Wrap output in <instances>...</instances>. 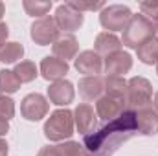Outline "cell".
I'll return each instance as SVG.
<instances>
[{
  "label": "cell",
  "mask_w": 158,
  "mask_h": 156,
  "mask_svg": "<svg viewBox=\"0 0 158 156\" xmlns=\"http://www.w3.org/2000/svg\"><path fill=\"white\" fill-rule=\"evenodd\" d=\"M79 96L85 101H98L103 94V77H83L79 81Z\"/></svg>",
  "instance_id": "18"
},
{
  "label": "cell",
  "mask_w": 158,
  "mask_h": 156,
  "mask_svg": "<svg viewBox=\"0 0 158 156\" xmlns=\"http://www.w3.org/2000/svg\"><path fill=\"white\" fill-rule=\"evenodd\" d=\"M7 151H9V147H7V142L0 140V156H7Z\"/></svg>",
  "instance_id": "32"
},
{
  "label": "cell",
  "mask_w": 158,
  "mask_h": 156,
  "mask_svg": "<svg viewBox=\"0 0 158 156\" xmlns=\"http://www.w3.org/2000/svg\"><path fill=\"white\" fill-rule=\"evenodd\" d=\"M155 33H156V28H155V24L147 17H143L142 13L140 15H132L129 24H127V28L123 30L121 44L127 46V48L138 50L143 42L153 39Z\"/></svg>",
  "instance_id": "2"
},
{
  "label": "cell",
  "mask_w": 158,
  "mask_h": 156,
  "mask_svg": "<svg viewBox=\"0 0 158 156\" xmlns=\"http://www.w3.org/2000/svg\"><path fill=\"white\" fill-rule=\"evenodd\" d=\"M13 74L19 77L20 83H31L33 79L39 76V70H37L35 63H31V61H20V63L15 64Z\"/></svg>",
  "instance_id": "22"
},
{
  "label": "cell",
  "mask_w": 158,
  "mask_h": 156,
  "mask_svg": "<svg viewBox=\"0 0 158 156\" xmlns=\"http://www.w3.org/2000/svg\"><path fill=\"white\" fill-rule=\"evenodd\" d=\"M30 37L35 44L39 46H48V44H53L55 40L61 37V30L57 28V22L53 17L46 15L42 18H37L31 28H30Z\"/></svg>",
  "instance_id": "6"
},
{
  "label": "cell",
  "mask_w": 158,
  "mask_h": 156,
  "mask_svg": "<svg viewBox=\"0 0 158 156\" xmlns=\"http://www.w3.org/2000/svg\"><path fill=\"white\" fill-rule=\"evenodd\" d=\"M127 110V105L125 101L116 99V97H110V96H101L98 101H96V116L103 121H112L119 117L123 112Z\"/></svg>",
  "instance_id": "10"
},
{
  "label": "cell",
  "mask_w": 158,
  "mask_h": 156,
  "mask_svg": "<svg viewBox=\"0 0 158 156\" xmlns=\"http://www.w3.org/2000/svg\"><path fill=\"white\" fill-rule=\"evenodd\" d=\"M37 156H63V154H61V151L57 149V145H46V147H42L39 151Z\"/></svg>",
  "instance_id": "29"
},
{
  "label": "cell",
  "mask_w": 158,
  "mask_h": 156,
  "mask_svg": "<svg viewBox=\"0 0 158 156\" xmlns=\"http://www.w3.org/2000/svg\"><path fill=\"white\" fill-rule=\"evenodd\" d=\"M7 130H9V121H4V119H0V136L7 134Z\"/></svg>",
  "instance_id": "31"
},
{
  "label": "cell",
  "mask_w": 158,
  "mask_h": 156,
  "mask_svg": "<svg viewBox=\"0 0 158 156\" xmlns=\"http://www.w3.org/2000/svg\"><path fill=\"white\" fill-rule=\"evenodd\" d=\"M52 51L53 57L68 63L70 59H76L79 51V42L74 35H61L59 39L52 44Z\"/></svg>",
  "instance_id": "15"
},
{
  "label": "cell",
  "mask_w": 158,
  "mask_h": 156,
  "mask_svg": "<svg viewBox=\"0 0 158 156\" xmlns=\"http://www.w3.org/2000/svg\"><path fill=\"white\" fill-rule=\"evenodd\" d=\"M151 101H153V84L147 79L136 76L127 81V94H125L127 110H138L149 107Z\"/></svg>",
  "instance_id": "4"
},
{
  "label": "cell",
  "mask_w": 158,
  "mask_h": 156,
  "mask_svg": "<svg viewBox=\"0 0 158 156\" xmlns=\"http://www.w3.org/2000/svg\"><path fill=\"white\" fill-rule=\"evenodd\" d=\"M74 66L85 77H96L103 70V59L94 50H85L74 59Z\"/></svg>",
  "instance_id": "9"
},
{
  "label": "cell",
  "mask_w": 158,
  "mask_h": 156,
  "mask_svg": "<svg viewBox=\"0 0 158 156\" xmlns=\"http://www.w3.org/2000/svg\"><path fill=\"white\" fill-rule=\"evenodd\" d=\"M153 24H155V28H156V31H158V18L155 20V22H153Z\"/></svg>",
  "instance_id": "35"
},
{
  "label": "cell",
  "mask_w": 158,
  "mask_h": 156,
  "mask_svg": "<svg viewBox=\"0 0 158 156\" xmlns=\"http://www.w3.org/2000/svg\"><path fill=\"white\" fill-rule=\"evenodd\" d=\"M7 35H9V28H7V24L0 22V46H4V44H6Z\"/></svg>",
  "instance_id": "30"
},
{
  "label": "cell",
  "mask_w": 158,
  "mask_h": 156,
  "mask_svg": "<svg viewBox=\"0 0 158 156\" xmlns=\"http://www.w3.org/2000/svg\"><path fill=\"white\" fill-rule=\"evenodd\" d=\"M50 110V103L42 94H28L22 101H20V114L28 121H39L42 117H46Z\"/></svg>",
  "instance_id": "7"
},
{
  "label": "cell",
  "mask_w": 158,
  "mask_h": 156,
  "mask_svg": "<svg viewBox=\"0 0 158 156\" xmlns=\"http://www.w3.org/2000/svg\"><path fill=\"white\" fill-rule=\"evenodd\" d=\"M103 92L105 96L116 97L125 101V94H127V81L123 77H114V76H107L103 79Z\"/></svg>",
  "instance_id": "19"
},
{
  "label": "cell",
  "mask_w": 158,
  "mask_h": 156,
  "mask_svg": "<svg viewBox=\"0 0 158 156\" xmlns=\"http://www.w3.org/2000/svg\"><path fill=\"white\" fill-rule=\"evenodd\" d=\"M74 9H77L79 13L83 11H96V9H103L105 2H83V0H70L68 2Z\"/></svg>",
  "instance_id": "27"
},
{
  "label": "cell",
  "mask_w": 158,
  "mask_h": 156,
  "mask_svg": "<svg viewBox=\"0 0 158 156\" xmlns=\"http://www.w3.org/2000/svg\"><path fill=\"white\" fill-rule=\"evenodd\" d=\"M136 114V123H138V130L143 136H155L158 132V112L153 107H143L134 110Z\"/></svg>",
  "instance_id": "16"
},
{
  "label": "cell",
  "mask_w": 158,
  "mask_h": 156,
  "mask_svg": "<svg viewBox=\"0 0 158 156\" xmlns=\"http://www.w3.org/2000/svg\"><path fill=\"white\" fill-rule=\"evenodd\" d=\"M20 84L22 83L13 74V70H0V94H15Z\"/></svg>",
  "instance_id": "23"
},
{
  "label": "cell",
  "mask_w": 158,
  "mask_h": 156,
  "mask_svg": "<svg viewBox=\"0 0 158 156\" xmlns=\"http://www.w3.org/2000/svg\"><path fill=\"white\" fill-rule=\"evenodd\" d=\"M153 109L158 112V92L155 94V99H153Z\"/></svg>",
  "instance_id": "33"
},
{
  "label": "cell",
  "mask_w": 158,
  "mask_h": 156,
  "mask_svg": "<svg viewBox=\"0 0 158 156\" xmlns=\"http://www.w3.org/2000/svg\"><path fill=\"white\" fill-rule=\"evenodd\" d=\"M68 70H70L68 63H64V61H61L57 57H50L48 55V57H44L40 61V76L46 81H52V83L61 81L68 74Z\"/></svg>",
  "instance_id": "14"
},
{
  "label": "cell",
  "mask_w": 158,
  "mask_h": 156,
  "mask_svg": "<svg viewBox=\"0 0 158 156\" xmlns=\"http://www.w3.org/2000/svg\"><path fill=\"white\" fill-rule=\"evenodd\" d=\"M103 68L107 76H114V77H121L123 74H127L132 68V57L127 51H116L109 57H105L103 61Z\"/></svg>",
  "instance_id": "13"
},
{
  "label": "cell",
  "mask_w": 158,
  "mask_h": 156,
  "mask_svg": "<svg viewBox=\"0 0 158 156\" xmlns=\"http://www.w3.org/2000/svg\"><path fill=\"white\" fill-rule=\"evenodd\" d=\"M24 57V46L20 42H6L0 46V61L4 64H13L19 63Z\"/></svg>",
  "instance_id": "21"
},
{
  "label": "cell",
  "mask_w": 158,
  "mask_h": 156,
  "mask_svg": "<svg viewBox=\"0 0 158 156\" xmlns=\"http://www.w3.org/2000/svg\"><path fill=\"white\" fill-rule=\"evenodd\" d=\"M74 127H76L74 112L68 109H59V110L52 112L50 117L46 119L42 132L50 142H63V140L72 138Z\"/></svg>",
  "instance_id": "3"
},
{
  "label": "cell",
  "mask_w": 158,
  "mask_h": 156,
  "mask_svg": "<svg viewBox=\"0 0 158 156\" xmlns=\"http://www.w3.org/2000/svg\"><path fill=\"white\" fill-rule=\"evenodd\" d=\"M13 116H15V101L9 96L0 94V119L9 121Z\"/></svg>",
  "instance_id": "26"
},
{
  "label": "cell",
  "mask_w": 158,
  "mask_h": 156,
  "mask_svg": "<svg viewBox=\"0 0 158 156\" xmlns=\"http://www.w3.org/2000/svg\"><path fill=\"white\" fill-rule=\"evenodd\" d=\"M74 123H76V129L79 134L88 136L98 127V116L88 103H79L74 110Z\"/></svg>",
  "instance_id": "11"
},
{
  "label": "cell",
  "mask_w": 158,
  "mask_h": 156,
  "mask_svg": "<svg viewBox=\"0 0 158 156\" xmlns=\"http://www.w3.org/2000/svg\"><path fill=\"white\" fill-rule=\"evenodd\" d=\"M136 134H140L136 114L134 110H125L119 117L109 121L98 132L85 136V147L92 156H112L125 142Z\"/></svg>",
  "instance_id": "1"
},
{
  "label": "cell",
  "mask_w": 158,
  "mask_h": 156,
  "mask_svg": "<svg viewBox=\"0 0 158 156\" xmlns=\"http://www.w3.org/2000/svg\"><path fill=\"white\" fill-rule=\"evenodd\" d=\"M136 55L143 64H158V37H153L147 42H143L136 50Z\"/></svg>",
  "instance_id": "20"
},
{
  "label": "cell",
  "mask_w": 158,
  "mask_h": 156,
  "mask_svg": "<svg viewBox=\"0 0 158 156\" xmlns=\"http://www.w3.org/2000/svg\"><path fill=\"white\" fill-rule=\"evenodd\" d=\"M132 17V11L127 7V6H121V4H112V6H105L99 13V24L109 30L110 33L112 31H123L129 24Z\"/></svg>",
  "instance_id": "5"
},
{
  "label": "cell",
  "mask_w": 158,
  "mask_h": 156,
  "mask_svg": "<svg viewBox=\"0 0 158 156\" xmlns=\"http://www.w3.org/2000/svg\"><path fill=\"white\" fill-rule=\"evenodd\" d=\"M53 18H55V22H57V28H59L61 31H68V33L77 31L79 28L83 26V22H85V15L79 13L77 9H74L68 2L57 6Z\"/></svg>",
  "instance_id": "8"
},
{
  "label": "cell",
  "mask_w": 158,
  "mask_h": 156,
  "mask_svg": "<svg viewBox=\"0 0 158 156\" xmlns=\"http://www.w3.org/2000/svg\"><path fill=\"white\" fill-rule=\"evenodd\" d=\"M4 13H6V6H4V2H0V18L4 17Z\"/></svg>",
  "instance_id": "34"
},
{
  "label": "cell",
  "mask_w": 158,
  "mask_h": 156,
  "mask_svg": "<svg viewBox=\"0 0 158 156\" xmlns=\"http://www.w3.org/2000/svg\"><path fill=\"white\" fill-rule=\"evenodd\" d=\"M94 50L98 55H112L116 51H121V39H118L114 33L110 31H101L98 37H96V42H94Z\"/></svg>",
  "instance_id": "17"
},
{
  "label": "cell",
  "mask_w": 158,
  "mask_h": 156,
  "mask_svg": "<svg viewBox=\"0 0 158 156\" xmlns=\"http://www.w3.org/2000/svg\"><path fill=\"white\" fill-rule=\"evenodd\" d=\"M57 149L61 151L63 156H92L86 151V147L77 142H64V143L57 145Z\"/></svg>",
  "instance_id": "25"
},
{
  "label": "cell",
  "mask_w": 158,
  "mask_h": 156,
  "mask_svg": "<svg viewBox=\"0 0 158 156\" xmlns=\"http://www.w3.org/2000/svg\"><path fill=\"white\" fill-rule=\"evenodd\" d=\"M156 74H158V64H156Z\"/></svg>",
  "instance_id": "36"
},
{
  "label": "cell",
  "mask_w": 158,
  "mask_h": 156,
  "mask_svg": "<svg viewBox=\"0 0 158 156\" xmlns=\"http://www.w3.org/2000/svg\"><path fill=\"white\" fill-rule=\"evenodd\" d=\"M22 7L24 11L30 15V17H46L48 11L52 9V2H40V0H24L22 2Z\"/></svg>",
  "instance_id": "24"
},
{
  "label": "cell",
  "mask_w": 158,
  "mask_h": 156,
  "mask_svg": "<svg viewBox=\"0 0 158 156\" xmlns=\"http://www.w3.org/2000/svg\"><path fill=\"white\" fill-rule=\"evenodd\" d=\"M142 15L147 17L151 22H155L158 18V0H149V2H142L140 4Z\"/></svg>",
  "instance_id": "28"
},
{
  "label": "cell",
  "mask_w": 158,
  "mask_h": 156,
  "mask_svg": "<svg viewBox=\"0 0 158 156\" xmlns=\"http://www.w3.org/2000/svg\"><path fill=\"white\" fill-rule=\"evenodd\" d=\"M74 96H76V90H74V84L66 79H61V81H55L48 86V99L50 103L57 105V107H66L74 101Z\"/></svg>",
  "instance_id": "12"
}]
</instances>
